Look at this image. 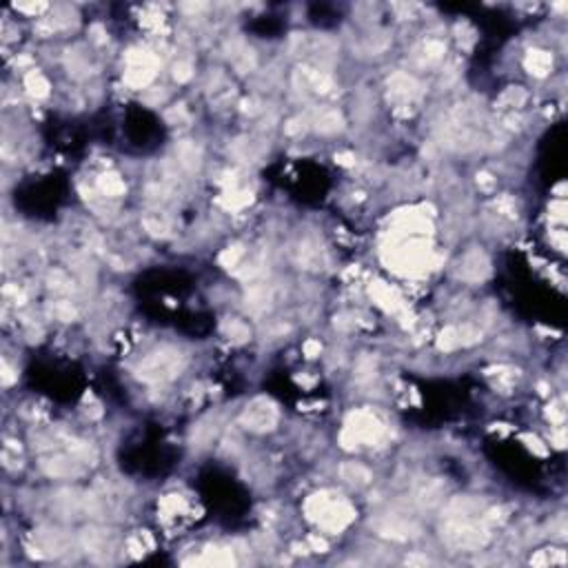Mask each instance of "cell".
<instances>
[{
	"label": "cell",
	"mask_w": 568,
	"mask_h": 568,
	"mask_svg": "<svg viewBox=\"0 0 568 568\" xmlns=\"http://www.w3.org/2000/svg\"><path fill=\"white\" fill-rule=\"evenodd\" d=\"M27 87H29V91L33 93V96H44V93H47V89H49L47 80H44L40 74H36V71L27 76Z\"/></svg>",
	"instance_id": "obj_2"
},
{
	"label": "cell",
	"mask_w": 568,
	"mask_h": 568,
	"mask_svg": "<svg viewBox=\"0 0 568 568\" xmlns=\"http://www.w3.org/2000/svg\"><path fill=\"white\" fill-rule=\"evenodd\" d=\"M320 349H322L320 342H306V344H304V353L309 355V358H315V355L320 353Z\"/></svg>",
	"instance_id": "obj_5"
},
{
	"label": "cell",
	"mask_w": 568,
	"mask_h": 568,
	"mask_svg": "<svg viewBox=\"0 0 568 568\" xmlns=\"http://www.w3.org/2000/svg\"><path fill=\"white\" fill-rule=\"evenodd\" d=\"M528 67L533 69L531 74L544 76L550 69V55L546 51H533L531 55H528Z\"/></svg>",
	"instance_id": "obj_1"
},
{
	"label": "cell",
	"mask_w": 568,
	"mask_h": 568,
	"mask_svg": "<svg viewBox=\"0 0 568 568\" xmlns=\"http://www.w3.org/2000/svg\"><path fill=\"white\" fill-rule=\"evenodd\" d=\"M176 80H189L191 78V69H189V65H176Z\"/></svg>",
	"instance_id": "obj_4"
},
{
	"label": "cell",
	"mask_w": 568,
	"mask_h": 568,
	"mask_svg": "<svg viewBox=\"0 0 568 568\" xmlns=\"http://www.w3.org/2000/svg\"><path fill=\"white\" fill-rule=\"evenodd\" d=\"M102 189L109 193V196H116V193H120L125 187H122V182L116 176H104L102 178Z\"/></svg>",
	"instance_id": "obj_3"
}]
</instances>
